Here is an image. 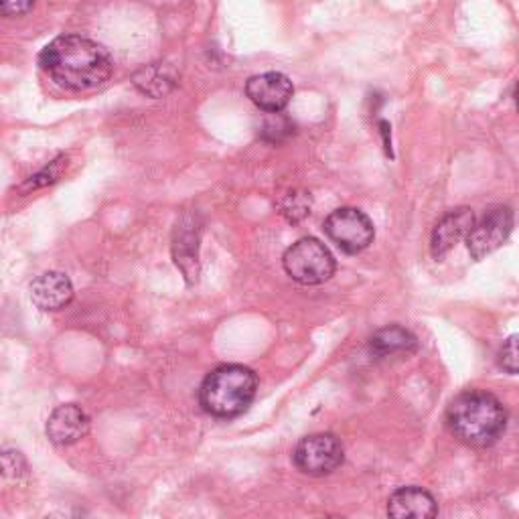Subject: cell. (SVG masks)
Returning <instances> with one entry per match:
<instances>
[{
    "label": "cell",
    "instance_id": "1",
    "mask_svg": "<svg viewBox=\"0 0 519 519\" xmlns=\"http://www.w3.org/2000/svg\"><path fill=\"white\" fill-rule=\"evenodd\" d=\"M39 65L61 88L88 92L104 86L114 71L110 51L82 35H61L39 55Z\"/></svg>",
    "mask_w": 519,
    "mask_h": 519
},
{
    "label": "cell",
    "instance_id": "2",
    "mask_svg": "<svg viewBox=\"0 0 519 519\" xmlns=\"http://www.w3.org/2000/svg\"><path fill=\"white\" fill-rule=\"evenodd\" d=\"M447 426L469 447L485 449L495 444L505 432L507 412L493 394L469 390L449 404Z\"/></svg>",
    "mask_w": 519,
    "mask_h": 519
},
{
    "label": "cell",
    "instance_id": "3",
    "mask_svg": "<svg viewBox=\"0 0 519 519\" xmlns=\"http://www.w3.org/2000/svg\"><path fill=\"white\" fill-rule=\"evenodd\" d=\"M258 392V378L250 367L221 365L203 380L199 388L201 408L215 418H236L244 414Z\"/></svg>",
    "mask_w": 519,
    "mask_h": 519
},
{
    "label": "cell",
    "instance_id": "4",
    "mask_svg": "<svg viewBox=\"0 0 519 519\" xmlns=\"http://www.w3.org/2000/svg\"><path fill=\"white\" fill-rule=\"evenodd\" d=\"M282 266L292 280L307 286L323 284L335 274V258L317 238H303L292 244L282 256Z\"/></svg>",
    "mask_w": 519,
    "mask_h": 519
},
{
    "label": "cell",
    "instance_id": "5",
    "mask_svg": "<svg viewBox=\"0 0 519 519\" xmlns=\"http://www.w3.org/2000/svg\"><path fill=\"white\" fill-rule=\"evenodd\" d=\"M345 451L335 434H311L305 436L292 453L294 467L311 477H325L343 465Z\"/></svg>",
    "mask_w": 519,
    "mask_h": 519
},
{
    "label": "cell",
    "instance_id": "6",
    "mask_svg": "<svg viewBox=\"0 0 519 519\" xmlns=\"http://www.w3.org/2000/svg\"><path fill=\"white\" fill-rule=\"evenodd\" d=\"M327 236L347 254H359L376 238L372 219L355 207L335 209L325 219Z\"/></svg>",
    "mask_w": 519,
    "mask_h": 519
},
{
    "label": "cell",
    "instance_id": "7",
    "mask_svg": "<svg viewBox=\"0 0 519 519\" xmlns=\"http://www.w3.org/2000/svg\"><path fill=\"white\" fill-rule=\"evenodd\" d=\"M513 230V211L505 205L491 207L485 215L475 221L471 234L467 236L469 252L475 260H483L485 256L499 250Z\"/></svg>",
    "mask_w": 519,
    "mask_h": 519
},
{
    "label": "cell",
    "instance_id": "8",
    "mask_svg": "<svg viewBox=\"0 0 519 519\" xmlns=\"http://www.w3.org/2000/svg\"><path fill=\"white\" fill-rule=\"evenodd\" d=\"M246 96L264 112H282L294 96V86L284 73L268 71L248 80Z\"/></svg>",
    "mask_w": 519,
    "mask_h": 519
},
{
    "label": "cell",
    "instance_id": "9",
    "mask_svg": "<svg viewBox=\"0 0 519 519\" xmlns=\"http://www.w3.org/2000/svg\"><path fill=\"white\" fill-rule=\"evenodd\" d=\"M475 226V213L469 207H459L444 215L432 230L430 250L436 260L447 256Z\"/></svg>",
    "mask_w": 519,
    "mask_h": 519
},
{
    "label": "cell",
    "instance_id": "10",
    "mask_svg": "<svg viewBox=\"0 0 519 519\" xmlns=\"http://www.w3.org/2000/svg\"><path fill=\"white\" fill-rule=\"evenodd\" d=\"M90 432V416L76 404L57 406L47 420V436L57 447L76 444Z\"/></svg>",
    "mask_w": 519,
    "mask_h": 519
},
{
    "label": "cell",
    "instance_id": "11",
    "mask_svg": "<svg viewBox=\"0 0 519 519\" xmlns=\"http://www.w3.org/2000/svg\"><path fill=\"white\" fill-rule=\"evenodd\" d=\"M199 236L201 228L195 224V217L191 213H185L177 221L175 228L173 256L187 282H195L199 276Z\"/></svg>",
    "mask_w": 519,
    "mask_h": 519
},
{
    "label": "cell",
    "instance_id": "12",
    "mask_svg": "<svg viewBox=\"0 0 519 519\" xmlns=\"http://www.w3.org/2000/svg\"><path fill=\"white\" fill-rule=\"evenodd\" d=\"M31 301L41 311H59L73 301V284L61 272H45L31 284Z\"/></svg>",
    "mask_w": 519,
    "mask_h": 519
},
{
    "label": "cell",
    "instance_id": "13",
    "mask_svg": "<svg viewBox=\"0 0 519 519\" xmlns=\"http://www.w3.org/2000/svg\"><path fill=\"white\" fill-rule=\"evenodd\" d=\"M438 513L436 499L422 487H400L388 499V515L396 519L406 517H434Z\"/></svg>",
    "mask_w": 519,
    "mask_h": 519
},
{
    "label": "cell",
    "instance_id": "14",
    "mask_svg": "<svg viewBox=\"0 0 519 519\" xmlns=\"http://www.w3.org/2000/svg\"><path fill=\"white\" fill-rule=\"evenodd\" d=\"M136 90H140L148 98H163L175 90L179 84V76L173 65L169 63H151L142 65L132 78Z\"/></svg>",
    "mask_w": 519,
    "mask_h": 519
},
{
    "label": "cell",
    "instance_id": "15",
    "mask_svg": "<svg viewBox=\"0 0 519 519\" xmlns=\"http://www.w3.org/2000/svg\"><path fill=\"white\" fill-rule=\"evenodd\" d=\"M369 347L380 357L412 355L418 349V339L408 329L392 325L374 333V337L369 339Z\"/></svg>",
    "mask_w": 519,
    "mask_h": 519
},
{
    "label": "cell",
    "instance_id": "16",
    "mask_svg": "<svg viewBox=\"0 0 519 519\" xmlns=\"http://www.w3.org/2000/svg\"><path fill=\"white\" fill-rule=\"evenodd\" d=\"M294 134V122L282 112H266L260 122V138L268 144H280Z\"/></svg>",
    "mask_w": 519,
    "mask_h": 519
},
{
    "label": "cell",
    "instance_id": "17",
    "mask_svg": "<svg viewBox=\"0 0 519 519\" xmlns=\"http://www.w3.org/2000/svg\"><path fill=\"white\" fill-rule=\"evenodd\" d=\"M313 201L311 193L307 191H288L280 201V213L290 221V224H299L311 213Z\"/></svg>",
    "mask_w": 519,
    "mask_h": 519
},
{
    "label": "cell",
    "instance_id": "18",
    "mask_svg": "<svg viewBox=\"0 0 519 519\" xmlns=\"http://www.w3.org/2000/svg\"><path fill=\"white\" fill-rule=\"evenodd\" d=\"M499 365L505 374H519V333L505 339L499 349Z\"/></svg>",
    "mask_w": 519,
    "mask_h": 519
},
{
    "label": "cell",
    "instance_id": "19",
    "mask_svg": "<svg viewBox=\"0 0 519 519\" xmlns=\"http://www.w3.org/2000/svg\"><path fill=\"white\" fill-rule=\"evenodd\" d=\"M63 167H67V157L61 155L55 161H51L41 173H37L35 177H31L25 185V189H41L47 185H53L61 175H63Z\"/></svg>",
    "mask_w": 519,
    "mask_h": 519
},
{
    "label": "cell",
    "instance_id": "20",
    "mask_svg": "<svg viewBox=\"0 0 519 519\" xmlns=\"http://www.w3.org/2000/svg\"><path fill=\"white\" fill-rule=\"evenodd\" d=\"M35 5V0H0V9L5 17H23Z\"/></svg>",
    "mask_w": 519,
    "mask_h": 519
},
{
    "label": "cell",
    "instance_id": "21",
    "mask_svg": "<svg viewBox=\"0 0 519 519\" xmlns=\"http://www.w3.org/2000/svg\"><path fill=\"white\" fill-rule=\"evenodd\" d=\"M515 104H517V110H519V84L515 88Z\"/></svg>",
    "mask_w": 519,
    "mask_h": 519
}]
</instances>
